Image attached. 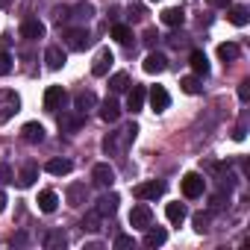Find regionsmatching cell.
<instances>
[{
	"instance_id": "1",
	"label": "cell",
	"mask_w": 250,
	"mask_h": 250,
	"mask_svg": "<svg viewBox=\"0 0 250 250\" xmlns=\"http://www.w3.org/2000/svg\"><path fill=\"white\" fill-rule=\"evenodd\" d=\"M136 136H139V124H124L118 133H109L103 139V153L106 156H121L130 142H136Z\"/></svg>"
},
{
	"instance_id": "2",
	"label": "cell",
	"mask_w": 250,
	"mask_h": 250,
	"mask_svg": "<svg viewBox=\"0 0 250 250\" xmlns=\"http://www.w3.org/2000/svg\"><path fill=\"white\" fill-rule=\"evenodd\" d=\"M21 109V97L12 88H0V124H6Z\"/></svg>"
},
{
	"instance_id": "3",
	"label": "cell",
	"mask_w": 250,
	"mask_h": 250,
	"mask_svg": "<svg viewBox=\"0 0 250 250\" xmlns=\"http://www.w3.org/2000/svg\"><path fill=\"white\" fill-rule=\"evenodd\" d=\"M203 188H206V180H203L197 171H188V174L183 177V194H186L188 200L203 197Z\"/></svg>"
},
{
	"instance_id": "4",
	"label": "cell",
	"mask_w": 250,
	"mask_h": 250,
	"mask_svg": "<svg viewBox=\"0 0 250 250\" xmlns=\"http://www.w3.org/2000/svg\"><path fill=\"white\" fill-rule=\"evenodd\" d=\"M65 44L71 50H85L91 47V33L85 27H74V30H65Z\"/></svg>"
},
{
	"instance_id": "5",
	"label": "cell",
	"mask_w": 250,
	"mask_h": 250,
	"mask_svg": "<svg viewBox=\"0 0 250 250\" xmlns=\"http://www.w3.org/2000/svg\"><path fill=\"white\" fill-rule=\"evenodd\" d=\"M91 183H94L97 188H112V183H115V168H112L109 162H97V165L91 168Z\"/></svg>"
},
{
	"instance_id": "6",
	"label": "cell",
	"mask_w": 250,
	"mask_h": 250,
	"mask_svg": "<svg viewBox=\"0 0 250 250\" xmlns=\"http://www.w3.org/2000/svg\"><path fill=\"white\" fill-rule=\"evenodd\" d=\"M133 194H136V200H156V197L165 194V183H156V180L139 183V186L133 188Z\"/></svg>"
},
{
	"instance_id": "7",
	"label": "cell",
	"mask_w": 250,
	"mask_h": 250,
	"mask_svg": "<svg viewBox=\"0 0 250 250\" xmlns=\"http://www.w3.org/2000/svg\"><path fill=\"white\" fill-rule=\"evenodd\" d=\"M112 62H115V53H112L109 47H100L97 56H94V62H91V74H94V77H106L109 68H112Z\"/></svg>"
},
{
	"instance_id": "8",
	"label": "cell",
	"mask_w": 250,
	"mask_h": 250,
	"mask_svg": "<svg viewBox=\"0 0 250 250\" xmlns=\"http://www.w3.org/2000/svg\"><path fill=\"white\" fill-rule=\"evenodd\" d=\"M150 224H153V212H150V206H147V203L133 206V212H130V227H136V229H147Z\"/></svg>"
},
{
	"instance_id": "9",
	"label": "cell",
	"mask_w": 250,
	"mask_h": 250,
	"mask_svg": "<svg viewBox=\"0 0 250 250\" xmlns=\"http://www.w3.org/2000/svg\"><path fill=\"white\" fill-rule=\"evenodd\" d=\"M145 100H147V88L133 83V85L127 88V109L136 115V112H142V109H145Z\"/></svg>"
},
{
	"instance_id": "10",
	"label": "cell",
	"mask_w": 250,
	"mask_h": 250,
	"mask_svg": "<svg viewBox=\"0 0 250 250\" xmlns=\"http://www.w3.org/2000/svg\"><path fill=\"white\" fill-rule=\"evenodd\" d=\"M65 100H68V94H65V88H62V85H50V88L44 91V109H47V112L62 109V106H65Z\"/></svg>"
},
{
	"instance_id": "11",
	"label": "cell",
	"mask_w": 250,
	"mask_h": 250,
	"mask_svg": "<svg viewBox=\"0 0 250 250\" xmlns=\"http://www.w3.org/2000/svg\"><path fill=\"white\" fill-rule=\"evenodd\" d=\"M147 100H150V109H153V112H165V109L171 106V94L165 91V85H153V88L147 91Z\"/></svg>"
},
{
	"instance_id": "12",
	"label": "cell",
	"mask_w": 250,
	"mask_h": 250,
	"mask_svg": "<svg viewBox=\"0 0 250 250\" xmlns=\"http://www.w3.org/2000/svg\"><path fill=\"white\" fill-rule=\"evenodd\" d=\"M65 197H68V206H74V209L85 206V203H88V188H85V183H71L68 191H65Z\"/></svg>"
},
{
	"instance_id": "13",
	"label": "cell",
	"mask_w": 250,
	"mask_h": 250,
	"mask_svg": "<svg viewBox=\"0 0 250 250\" xmlns=\"http://www.w3.org/2000/svg\"><path fill=\"white\" fill-rule=\"evenodd\" d=\"M21 39H27V42L44 39V24H42L39 18H27V21L21 24Z\"/></svg>"
},
{
	"instance_id": "14",
	"label": "cell",
	"mask_w": 250,
	"mask_h": 250,
	"mask_svg": "<svg viewBox=\"0 0 250 250\" xmlns=\"http://www.w3.org/2000/svg\"><path fill=\"white\" fill-rule=\"evenodd\" d=\"M21 139L30 142V145H42L44 142V127H42L39 121H30V124H24V127H21Z\"/></svg>"
},
{
	"instance_id": "15",
	"label": "cell",
	"mask_w": 250,
	"mask_h": 250,
	"mask_svg": "<svg viewBox=\"0 0 250 250\" xmlns=\"http://www.w3.org/2000/svg\"><path fill=\"white\" fill-rule=\"evenodd\" d=\"M65 59H68V56H65V50H62L59 44H50V47L44 50V62H47L50 71H59V68L65 65Z\"/></svg>"
},
{
	"instance_id": "16",
	"label": "cell",
	"mask_w": 250,
	"mask_h": 250,
	"mask_svg": "<svg viewBox=\"0 0 250 250\" xmlns=\"http://www.w3.org/2000/svg\"><path fill=\"white\" fill-rule=\"evenodd\" d=\"M142 68H145V74H162L168 68V59H165V53H147Z\"/></svg>"
},
{
	"instance_id": "17",
	"label": "cell",
	"mask_w": 250,
	"mask_h": 250,
	"mask_svg": "<svg viewBox=\"0 0 250 250\" xmlns=\"http://www.w3.org/2000/svg\"><path fill=\"white\" fill-rule=\"evenodd\" d=\"M118 203H121V197H118L115 191H106V194L97 200V212H100V218L115 215V212H118Z\"/></svg>"
},
{
	"instance_id": "18",
	"label": "cell",
	"mask_w": 250,
	"mask_h": 250,
	"mask_svg": "<svg viewBox=\"0 0 250 250\" xmlns=\"http://www.w3.org/2000/svg\"><path fill=\"white\" fill-rule=\"evenodd\" d=\"M165 241H168V232H165L162 227H147V229H145V238H142L145 247H162Z\"/></svg>"
},
{
	"instance_id": "19",
	"label": "cell",
	"mask_w": 250,
	"mask_h": 250,
	"mask_svg": "<svg viewBox=\"0 0 250 250\" xmlns=\"http://www.w3.org/2000/svg\"><path fill=\"white\" fill-rule=\"evenodd\" d=\"M100 118H103L106 124H115V121L121 118V106H118V100L106 97V100L100 103Z\"/></svg>"
},
{
	"instance_id": "20",
	"label": "cell",
	"mask_w": 250,
	"mask_h": 250,
	"mask_svg": "<svg viewBox=\"0 0 250 250\" xmlns=\"http://www.w3.org/2000/svg\"><path fill=\"white\" fill-rule=\"evenodd\" d=\"M15 180H18V186H21V188H30V186L39 180V165H36V162H27Z\"/></svg>"
},
{
	"instance_id": "21",
	"label": "cell",
	"mask_w": 250,
	"mask_h": 250,
	"mask_svg": "<svg viewBox=\"0 0 250 250\" xmlns=\"http://www.w3.org/2000/svg\"><path fill=\"white\" fill-rule=\"evenodd\" d=\"M162 24H165V27H183V24H186V12H183L180 6H168V9L162 12Z\"/></svg>"
},
{
	"instance_id": "22",
	"label": "cell",
	"mask_w": 250,
	"mask_h": 250,
	"mask_svg": "<svg viewBox=\"0 0 250 250\" xmlns=\"http://www.w3.org/2000/svg\"><path fill=\"white\" fill-rule=\"evenodd\" d=\"M188 62H191V71H194L197 77H206V74H209V59H206L203 50H191Z\"/></svg>"
},
{
	"instance_id": "23",
	"label": "cell",
	"mask_w": 250,
	"mask_h": 250,
	"mask_svg": "<svg viewBox=\"0 0 250 250\" xmlns=\"http://www.w3.org/2000/svg\"><path fill=\"white\" fill-rule=\"evenodd\" d=\"M97 106V97H94V91H80L77 97H74V109L80 112V115H85L88 109H94Z\"/></svg>"
},
{
	"instance_id": "24",
	"label": "cell",
	"mask_w": 250,
	"mask_h": 250,
	"mask_svg": "<svg viewBox=\"0 0 250 250\" xmlns=\"http://www.w3.org/2000/svg\"><path fill=\"white\" fill-rule=\"evenodd\" d=\"M44 171L53 174V177H68V174L74 171V165H71V159H50V162L44 165Z\"/></svg>"
},
{
	"instance_id": "25",
	"label": "cell",
	"mask_w": 250,
	"mask_h": 250,
	"mask_svg": "<svg viewBox=\"0 0 250 250\" xmlns=\"http://www.w3.org/2000/svg\"><path fill=\"white\" fill-rule=\"evenodd\" d=\"M36 203H39V209H42V212H47V215H50V212H56L59 197H56V191L44 188V191H39V200H36Z\"/></svg>"
},
{
	"instance_id": "26",
	"label": "cell",
	"mask_w": 250,
	"mask_h": 250,
	"mask_svg": "<svg viewBox=\"0 0 250 250\" xmlns=\"http://www.w3.org/2000/svg\"><path fill=\"white\" fill-rule=\"evenodd\" d=\"M227 18H229V24H235V27H247V21H250V15H247V6H227Z\"/></svg>"
},
{
	"instance_id": "27",
	"label": "cell",
	"mask_w": 250,
	"mask_h": 250,
	"mask_svg": "<svg viewBox=\"0 0 250 250\" xmlns=\"http://www.w3.org/2000/svg\"><path fill=\"white\" fill-rule=\"evenodd\" d=\"M241 56V50H238V44L235 42H224V44H218V59L227 65V62H235Z\"/></svg>"
},
{
	"instance_id": "28",
	"label": "cell",
	"mask_w": 250,
	"mask_h": 250,
	"mask_svg": "<svg viewBox=\"0 0 250 250\" xmlns=\"http://www.w3.org/2000/svg\"><path fill=\"white\" fill-rule=\"evenodd\" d=\"M109 88H112V94L127 91V88H130V74H127V71H118V74H112V77H109Z\"/></svg>"
},
{
	"instance_id": "29",
	"label": "cell",
	"mask_w": 250,
	"mask_h": 250,
	"mask_svg": "<svg viewBox=\"0 0 250 250\" xmlns=\"http://www.w3.org/2000/svg\"><path fill=\"white\" fill-rule=\"evenodd\" d=\"M165 215H168L171 224H183V221L188 218V209H186L183 203H168V206H165Z\"/></svg>"
},
{
	"instance_id": "30",
	"label": "cell",
	"mask_w": 250,
	"mask_h": 250,
	"mask_svg": "<svg viewBox=\"0 0 250 250\" xmlns=\"http://www.w3.org/2000/svg\"><path fill=\"white\" fill-rule=\"evenodd\" d=\"M112 39H115L118 44H133V30H130L127 24H115V27H112Z\"/></svg>"
},
{
	"instance_id": "31",
	"label": "cell",
	"mask_w": 250,
	"mask_h": 250,
	"mask_svg": "<svg viewBox=\"0 0 250 250\" xmlns=\"http://www.w3.org/2000/svg\"><path fill=\"white\" fill-rule=\"evenodd\" d=\"M68 244V235L62 232V229H53V232H47V238H44V247L47 250H59V247H65Z\"/></svg>"
},
{
	"instance_id": "32",
	"label": "cell",
	"mask_w": 250,
	"mask_h": 250,
	"mask_svg": "<svg viewBox=\"0 0 250 250\" xmlns=\"http://www.w3.org/2000/svg\"><path fill=\"white\" fill-rule=\"evenodd\" d=\"M71 18H77V21H91V18H94V6H91V3H77V6L71 9Z\"/></svg>"
},
{
	"instance_id": "33",
	"label": "cell",
	"mask_w": 250,
	"mask_h": 250,
	"mask_svg": "<svg viewBox=\"0 0 250 250\" xmlns=\"http://www.w3.org/2000/svg\"><path fill=\"white\" fill-rule=\"evenodd\" d=\"M85 232H100V212L94 209V212H88L85 218H83V224H80Z\"/></svg>"
},
{
	"instance_id": "34",
	"label": "cell",
	"mask_w": 250,
	"mask_h": 250,
	"mask_svg": "<svg viewBox=\"0 0 250 250\" xmlns=\"http://www.w3.org/2000/svg\"><path fill=\"white\" fill-rule=\"evenodd\" d=\"M180 88H183L186 94H200L203 85H200V77H183V80H180Z\"/></svg>"
},
{
	"instance_id": "35",
	"label": "cell",
	"mask_w": 250,
	"mask_h": 250,
	"mask_svg": "<svg viewBox=\"0 0 250 250\" xmlns=\"http://www.w3.org/2000/svg\"><path fill=\"white\" fill-rule=\"evenodd\" d=\"M191 224H194V232H206L209 224H212V215L209 212H197V215H191Z\"/></svg>"
},
{
	"instance_id": "36",
	"label": "cell",
	"mask_w": 250,
	"mask_h": 250,
	"mask_svg": "<svg viewBox=\"0 0 250 250\" xmlns=\"http://www.w3.org/2000/svg\"><path fill=\"white\" fill-rule=\"evenodd\" d=\"M112 247H115V250H127V247H136V238H133V235H124V232H121V235H115Z\"/></svg>"
},
{
	"instance_id": "37",
	"label": "cell",
	"mask_w": 250,
	"mask_h": 250,
	"mask_svg": "<svg viewBox=\"0 0 250 250\" xmlns=\"http://www.w3.org/2000/svg\"><path fill=\"white\" fill-rule=\"evenodd\" d=\"M12 62H15V59H12L6 50L0 53V77H9V74H12Z\"/></svg>"
},
{
	"instance_id": "38",
	"label": "cell",
	"mask_w": 250,
	"mask_h": 250,
	"mask_svg": "<svg viewBox=\"0 0 250 250\" xmlns=\"http://www.w3.org/2000/svg\"><path fill=\"white\" fill-rule=\"evenodd\" d=\"M0 183H15L12 168H9V165H3V162H0Z\"/></svg>"
},
{
	"instance_id": "39",
	"label": "cell",
	"mask_w": 250,
	"mask_h": 250,
	"mask_svg": "<svg viewBox=\"0 0 250 250\" xmlns=\"http://www.w3.org/2000/svg\"><path fill=\"white\" fill-rule=\"evenodd\" d=\"M68 18H71V9H65V6H56V9H53V21H56V24H62V21H68Z\"/></svg>"
},
{
	"instance_id": "40",
	"label": "cell",
	"mask_w": 250,
	"mask_h": 250,
	"mask_svg": "<svg viewBox=\"0 0 250 250\" xmlns=\"http://www.w3.org/2000/svg\"><path fill=\"white\" fill-rule=\"evenodd\" d=\"M238 100H241V103L250 100V80H244V83L238 85Z\"/></svg>"
},
{
	"instance_id": "41",
	"label": "cell",
	"mask_w": 250,
	"mask_h": 250,
	"mask_svg": "<svg viewBox=\"0 0 250 250\" xmlns=\"http://www.w3.org/2000/svg\"><path fill=\"white\" fill-rule=\"evenodd\" d=\"M206 3H209V6H215V9H227L232 0H206Z\"/></svg>"
},
{
	"instance_id": "42",
	"label": "cell",
	"mask_w": 250,
	"mask_h": 250,
	"mask_svg": "<svg viewBox=\"0 0 250 250\" xmlns=\"http://www.w3.org/2000/svg\"><path fill=\"white\" fill-rule=\"evenodd\" d=\"M130 18H133V21H142V18H145V9H142V6H133V9H130Z\"/></svg>"
},
{
	"instance_id": "43",
	"label": "cell",
	"mask_w": 250,
	"mask_h": 250,
	"mask_svg": "<svg viewBox=\"0 0 250 250\" xmlns=\"http://www.w3.org/2000/svg\"><path fill=\"white\" fill-rule=\"evenodd\" d=\"M244 136H247V133H244V127H241V124H238V127L232 130V139H235V142H244Z\"/></svg>"
},
{
	"instance_id": "44",
	"label": "cell",
	"mask_w": 250,
	"mask_h": 250,
	"mask_svg": "<svg viewBox=\"0 0 250 250\" xmlns=\"http://www.w3.org/2000/svg\"><path fill=\"white\" fill-rule=\"evenodd\" d=\"M156 39H159L156 30H147V33H145V42H147V44H156Z\"/></svg>"
},
{
	"instance_id": "45",
	"label": "cell",
	"mask_w": 250,
	"mask_h": 250,
	"mask_svg": "<svg viewBox=\"0 0 250 250\" xmlns=\"http://www.w3.org/2000/svg\"><path fill=\"white\" fill-rule=\"evenodd\" d=\"M3 209H6V191H0V215H3Z\"/></svg>"
},
{
	"instance_id": "46",
	"label": "cell",
	"mask_w": 250,
	"mask_h": 250,
	"mask_svg": "<svg viewBox=\"0 0 250 250\" xmlns=\"http://www.w3.org/2000/svg\"><path fill=\"white\" fill-rule=\"evenodd\" d=\"M12 6V0H0V9H9Z\"/></svg>"
},
{
	"instance_id": "47",
	"label": "cell",
	"mask_w": 250,
	"mask_h": 250,
	"mask_svg": "<svg viewBox=\"0 0 250 250\" xmlns=\"http://www.w3.org/2000/svg\"><path fill=\"white\" fill-rule=\"evenodd\" d=\"M153 3H159V0H153Z\"/></svg>"
}]
</instances>
